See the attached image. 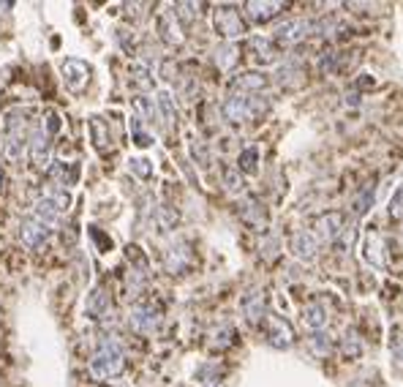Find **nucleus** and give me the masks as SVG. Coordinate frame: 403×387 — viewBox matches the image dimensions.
<instances>
[{
	"label": "nucleus",
	"mask_w": 403,
	"mask_h": 387,
	"mask_svg": "<svg viewBox=\"0 0 403 387\" xmlns=\"http://www.w3.org/2000/svg\"><path fill=\"white\" fill-rule=\"evenodd\" d=\"M278 248H281L278 237H273V234H270V237L262 243V257L267 259V262H270V259H276V257H278Z\"/></svg>",
	"instance_id": "37998d69"
},
{
	"label": "nucleus",
	"mask_w": 403,
	"mask_h": 387,
	"mask_svg": "<svg viewBox=\"0 0 403 387\" xmlns=\"http://www.w3.org/2000/svg\"><path fill=\"white\" fill-rule=\"evenodd\" d=\"M177 210H174V207H172V205H161V207H158V227H161V229H174V227H177Z\"/></svg>",
	"instance_id": "4c0bfd02"
},
{
	"label": "nucleus",
	"mask_w": 403,
	"mask_h": 387,
	"mask_svg": "<svg viewBox=\"0 0 403 387\" xmlns=\"http://www.w3.org/2000/svg\"><path fill=\"white\" fill-rule=\"evenodd\" d=\"M346 224H343V216L330 210V213H322V216L313 221V237L325 240V243H335L338 237L343 234Z\"/></svg>",
	"instance_id": "f8f14e48"
},
{
	"label": "nucleus",
	"mask_w": 403,
	"mask_h": 387,
	"mask_svg": "<svg viewBox=\"0 0 403 387\" xmlns=\"http://www.w3.org/2000/svg\"><path fill=\"white\" fill-rule=\"evenodd\" d=\"M362 257L376 270H384L387 267V246H384L382 234L376 232V229H371V232L365 234V240H362Z\"/></svg>",
	"instance_id": "2eb2a0df"
},
{
	"label": "nucleus",
	"mask_w": 403,
	"mask_h": 387,
	"mask_svg": "<svg viewBox=\"0 0 403 387\" xmlns=\"http://www.w3.org/2000/svg\"><path fill=\"white\" fill-rule=\"evenodd\" d=\"M131 82L142 88V91H150L153 88V74H150V66L147 63H131Z\"/></svg>",
	"instance_id": "473e14b6"
},
{
	"label": "nucleus",
	"mask_w": 403,
	"mask_h": 387,
	"mask_svg": "<svg viewBox=\"0 0 403 387\" xmlns=\"http://www.w3.org/2000/svg\"><path fill=\"white\" fill-rule=\"evenodd\" d=\"M85 311H88V316H90V319H95V322L107 319L109 311H112V303H109V294H107V289H104V287H95L93 292L88 294Z\"/></svg>",
	"instance_id": "aec40b11"
},
{
	"label": "nucleus",
	"mask_w": 403,
	"mask_h": 387,
	"mask_svg": "<svg viewBox=\"0 0 403 387\" xmlns=\"http://www.w3.org/2000/svg\"><path fill=\"white\" fill-rule=\"evenodd\" d=\"M128 170L134 172L137 177H150V175H153V164H150L147 158H131V161H128Z\"/></svg>",
	"instance_id": "a19ab883"
},
{
	"label": "nucleus",
	"mask_w": 403,
	"mask_h": 387,
	"mask_svg": "<svg viewBox=\"0 0 403 387\" xmlns=\"http://www.w3.org/2000/svg\"><path fill=\"white\" fill-rule=\"evenodd\" d=\"M270 107L267 101H262L259 96H243V93H232L226 101H224V118L229 120V123H246L251 120L253 115H259L264 109Z\"/></svg>",
	"instance_id": "39448f33"
},
{
	"label": "nucleus",
	"mask_w": 403,
	"mask_h": 387,
	"mask_svg": "<svg viewBox=\"0 0 403 387\" xmlns=\"http://www.w3.org/2000/svg\"><path fill=\"white\" fill-rule=\"evenodd\" d=\"M123 368H125V355L123 349H120V344L112 339V336L101 339L95 355L90 357V373H93L95 379H115V376L123 373Z\"/></svg>",
	"instance_id": "f257e3e1"
},
{
	"label": "nucleus",
	"mask_w": 403,
	"mask_h": 387,
	"mask_svg": "<svg viewBox=\"0 0 403 387\" xmlns=\"http://www.w3.org/2000/svg\"><path fill=\"white\" fill-rule=\"evenodd\" d=\"M303 325L308 327L310 333H319V330H325V327H327L325 306H319V303H308V306L303 309Z\"/></svg>",
	"instance_id": "b1692460"
},
{
	"label": "nucleus",
	"mask_w": 403,
	"mask_h": 387,
	"mask_svg": "<svg viewBox=\"0 0 403 387\" xmlns=\"http://www.w3.org/2000/svg\"><path fill=\"white\" fill-rule=\"evenodd\" d=\"M90 134H93V142L98 150H107L109 145V125L104 123V118H98V115H93L90 118Z\"/></svg>",
	"instance_id": "cd10ccee"
},
{
	"label": "nucleus",
	"mask_w": 403,
	"mask_h": 387,
	"mask_svg": "<svg viewBox=\"0 0 403 387\" xmlns=\"http://www.w3.org/2000/svg\"><path fill=\"white\" fill-rule=\"evenodd\" d=\"M264 319H267V341H270V346H276V349H289V346L295 344V327L289 325L283 316L267 314Z\"/></svg>",
	"instance_id": "1a4fd4ad"
},
{
	"label": "nucleus",
	"mask_w": 403,
	"mask_h": 387,
	"mask_svg": "<svg viewBox=\"0 0 403 387\" xmlns=\"http://www.w3.org/2000/svg\"><path fill=\"white\" fill-rule=\"evenodd\" d=\"M310 349H313L316 355H327V352L333 349V339L327 336L325 330H319V333H310Z\"/></svg>",
	"instance_id": "58836bf2"
},
{
	"label": "nucleus",
	"mask_w": 403,
	"mask_h": 387,
	"mask_svg": "<svg viewBox=\"0 0 403 387\" xmlns=\"http://www.w3.org/2000/svg\"><path fill=\"white\" fill-rule=\"evenodd\" d=\"M237 164H240L237 170L253 175V172L259 170V150H256V148H246V150L240 153V158H237Z\"/></svg>",
	"instance_id": "f704fd0d"
},
{
	"label": "nucleus",
	"mask_w": 403,
	"mask_h": 387,
	"mask_svg": "<svg viewBox=\"0 0 403 387\" xmlns=\"http://www.w3.org/2000/svg\"><path fill=\"white\" fill-rule=\"evenodd\" d=\"M281 9H283V3H270V0H251V3H246V16H248L253 25H264V22H270L273 16H278Z\"/></svg>",
	"instance_id": "6ab92c4d"
},
{
	"label": "nucleus",
	"mask_w": 403,
	"mask_h": 387,
	"mask_svg": "<svg viewBox=\"0 0 403 387\" xmlns=\"http://www.w3.org/2000/svg\"><path fill=\"white\" fill-rule=\"evenodd\" d=\"M155 109H158V115H161V123H167V128H174V125H177V107H174V98H172L167 91L158 93Z\"/></svg>",
	"instance_id": "393cba45"
},
{
	"label": "nucleus",
	"mask_w": 403,
	"mask_h": 387,
	"mask_svg": "<svg viewBox=\"0 0 403 387\" xmlns=\"http://www.w3.org/2000/svg\"><path fill=\"white\" fill-rule=\"evenodd\" d=\"M174 9H177L174 16H177V22H180V25H191V22L199 16V11H197L199 6H197V3H177Z\"/></svg>",
	"instance_id": "e433bc0d"
},
{
	"label": "nucleus",
	"mask_w": 403,
	"mask_h": 387,
	"mask_svg": "<svg viewBox=\"0 0 403 387\" xmlns=\"http://www.w3.org/2000/svg\"><path fill=\"white\" fill-rule=\"evenodd\" d=\"M0 188H3V170H0Z\"/></svg>",
	"instance_id": "49530a36"
},
{
	"label": "nucleus",
	"mask_w": 403,
	"mask_h": 387,
	"mask_svg": "<svg viewBox=\"0 0 403 387\" xmlns=\"http://www.w3.org/2000/svg\"><path fill=\"white\" fill-rule=\"evenodd\" d=\"M213 25H216L218 36L226 38V44L246 33V22H243L240 11L232 9V6H218L216 11H213Z\"/></svg>",
	"instance_id": "6e6552de"
},
{
	"label": "nucleus",
	"mask_w": 403,
	"mask_h": 387,
	"mask_svg": "<svg viewBox=\"0 0 403 387\" xmlns=\"http://www.w3.org/2000/svg\"><path fill=\"white\" fill-rule=\"evenodd\" d=\"M240 311L246 316L248 325H259L264 316H267V300H264L262 289H251L243 300H240Z\"/></svg>",
	"instance_id": "f3484780"
},
{
	"label": "nucleus",
	"mask_w": 403,
	"mask_h": 387,
	"mask_svg": "<svg viewBox=\"0 0 403 387\" xmlns=\"http://www.w3.org/2000/svg\"><path fill=\"white\" fill-rule=\"evenodd\" d=\"M191 155H194V161H199V167H207V164H210V153L204 150L202 142H194V145H191Z\"/></svg>",
	"instance_id": "c03bdc74"
},
{
	"label": "nucleus",
	"mask_w": 403,
	"mask_h": 387,
	"mask_svg": "<svg viewBox=\"0 0 403 387\" xmlns=\"http://www.w3.org/2000/svg\"><path fill=\"white\" fill-rule=\"evenodd\" d=\"M310 33H316V22H313V19H305V16H295V19L281 22L278 28L273 31V41L292 47V44H300L303 38H308Z\"/></svg>",
	"instance_id": "0eeeda50"
},
{
	"label": "nucleus",
	"mask_w": 403,
	"mask_h": 387,
	"mask_svg": "<svg viewBox=\"0 0 403 387\" xmlns=\"http://www.w3.org/2000/svg\"><path fill=\"white\" fill-rule=\"evenodd\" d=\"M224 186H226L229 194H243V191H246V180H243L240 170L226 167V170H224Z\"/></svg>",
	"instance_id": "72a5a7b5"
},
{
	"label": "nucleus",
	"mask_w": 403,
	"mask_h": 387,
	"mask_svg": "<svg viewBox=\"0 0 403 387\" xmlns=\"http://www.w3.org/2000/svg\"><path fill=\"white\" fill-rule=\"evenodd\" d=\"M210 349H216V352H224V349H229L234 344V327L232 325H218L213 333H210Z\"/></svg>",
	"instance_id": "bb28decb"
},
{
	"label": "nucleus",
	"mask_w": 403,
	"mask_h": 387,
	"mask_svg": "<svg viewBox=\"0 0 403 387\" xmlns=\"http://www.w3.org/2000/svg\"><path fill=\"white\" fill-rule=\"evenodd\" d=\"M240 61V52H237V47L234 44H221V47L216 49V63L221 71H229V68H234V63Z\"/></svg>",
	"instance_id": "2f4dec72"
},
{
	"label": "nucleus",
	"mask_w": 403,
	"mask_h": 387,
	"mask_svg": "<svg viewBox=\"0 0 403 387\" xmlns=\"http://www.w3.org/2000/svg\"><path fill=\"white\" fill-rule=\"evenodd\" d=\"M251 52H253V58L259 63H264V66L278 61V47H276L273 38H262V36L251 38Z\"/></svg>",
	"instance_id": "5701e85b"
},
{
	"label": "nucleus",
	"mask_w": 403,
	"mask_h": 387,
	"mask_svg": "<svg viewBox=\"0 0 403 387\" xmlns=\"http://www.w3.org/2000/svg\"><path fill=\"white\" fill-rule=\"evenodd\" d=\"M237 213H240V221H243L246 227H251V229H256V232L267 229V207H264L259 200L246 197V200L240 202Z\"/></svg>",
	"instance_id": "4468645a"
},
{
	"label": "nucleus",
	"mask_w": 403,
	"mask_h": 387,
	"mask_svg": "<svg viewBox=\"0 0 403 387\" xmlns=\"http://www.w3.org/2000/svg\"><path fill=\"white\" fill-rule=\"evenodd\" d=\"M319 68L325 71V74H333V71H338V52H333V49H327L319 55Z\"/></svg>",
	"instance_id": "ea45409f"
},
{
	"label": "nucleus",
	"mask_w": 403,
	"mask_h": 387,
	"mask_svg": "<svg viewBox=\"0 0 403 387\" xmlns=\"http://www.w3.org/2000/svg\"><path fill=\"white\" fill-rule=\"evenodd\" d=\"M267 85H270L267 74H259V71H246V74H240V77L232 79V93L256 96V93H262Z\"/></svg>",
	"instance_id": "a211bd4d"
},
{
	"label": "nucleus",
	"mask_w": 403,
	"mask_h": 387,
	"mask_svg": "<svg viewBox=\"0 0 403 387\" xmlns=\"http://www.w3.org/2000/svg\"><path fill=\"white\" fill-rule=\"evenodd\" d=\"M191 259H194V254H191V246H188L186 240H174L164 251V267H167V273H172V276L186 273Z\"/></svg>",
	"instance_id": "9b49d317"
},
{
	"label": "nucleus",
	"mask_w": 403,
	"mask_h": 387,
	"mask_svg": "<svg viewBox=\"0 0 403 387\" xmlns=\"http://www.w3.org/2000/svg\"><path fill=\"white\" fill-rule=\"evenodd\" d=\"M61 71H63V82H66V88H68V91H74V93L85 91V85L90 82V74H93V68H90L85 61H77V58L63 61Z\"/></svg>",
	"instance_id": "9d476101"
},
{
	"label": "nucleus",
	"mask_w": 403,
	"mask_h": 387,
	"mask_svg": "<svg viewBox=\"0 0 403 387\" xmlns=\"http://www.w3.org/2000/svg\"><path fill=\"white\" fill-rule=\"evenodd\" d=\"M128 325H131L134 333H140V336L153 333L155 327L161 325V306L153 303V300H140V303H134L131 311H128Z\"/></svg>",
	"instance_id": "423d86ee"
},
{
	"label": "nucleus",
	"mask_w": 403,
	"mask_h": 387,
	"mask_svg": "<svg viewBox=\"0 0 403 387\" xmlns=\"http://www.w3.org/2000/svg\"><path fill=\"white\" fill-rule=\"evenodd\" d=\"M31 145V120H28V112L14 109L9 112L6 118V158L9 161H19L22 150Z\"/></svg>",
	"instance_id": "f03ea898"
},
{
	"label": "nucleus",
	"mask_w": 403,
	"mask_h": 387,
	"mask_svg": "<svg viewBox=\"0 0 403 387\" xmlns=\"http://www.w3.org/2000/svg\"><path fill=\"white\" fill-rule=\"evenodd\" d=\"M68 205H71L68 191L66 188H52L44 197H38V200L33 202V218L41 221V224H47L49 229H52L61 221L63 213L68 210Z\"/></svg>",
	"instance_id": "20e7f679"
},
{
	"label": "nucleus",
	"mask_w": 403,
	"mask_h": 387,
	"mask_svg": "<svg viewBox=\"0 0 403 387\" xmlns=\"http://www.w3.org/2000/svg\"><path fill=\"white\" fill-rule=\"evenodd\" d=\"M197 379H199V385H202V387H221L224 371L218 368L216 363H204L199 371H197Z\"/></svg>",
	"instance_id": "c756f323"
},
{
	"label": "nucleus",
	"mask_w": 403,
	"mask_h": 387,
	"mask_svg": "<svg viewBox=\"0 0 403 387\" xmlns=\"http://www.w3.org/2000/svg\"><path fill=\"white\" fill-rule=\"evenodd\" d=\"M373 202H376V186H373V183H365V186L360 188V194L355 197V207H352L355 218L368 216V210L373 207Z\"/></svg>",
	"instance_id": "a878e982"
},
{
	"label": "nucleus",
	"mask_w": 403,
	"mask_h": 387,
	"mask_svg": "<svg viewBox=\"0 0 403 387\" xmlns=\"http://www.w3.org/2000/svg\"><path fill=\"white\" fill-rule=\"evenodd\" d=\"M131 134H134V145H140V148H150L153 145V137L145 131V123H142L137 115L131 118Z\"/></svg>",
	"instance_id": "c9c22d12"
},
{
	"label": "nucleus",
	"mask_w": 403,
	"mask_h": 387,
	"mask_svg": "<svg viewBox=\"0 0 403 387\" xmlns=\"http://www.w3.org/2000/svg\"><path fill=\"white\" fill-rule=\"evenodd\" d=\"M289 251L300 262H313L319 257V240L313 237V232H295L289 240Z\"/></svg>",
	"instance_id": "dca6fc26"
},
{
	"label": "nucleus",
	"mask_w": 403,
	"mask_h": 387,
	"mask_svg": "<svg viewBox=\"0 0 403 387\" xmlns=\"http://www.w3.org/2000/svg\"><path fill=\"white\" fill-rule=\"evenodd\" d=\"M276 82H278L281 88H300L303 82H305V68H303V63L300 61H286L281 66L278 71H276Z\"/></svg>",
	"instance_id": "412c9836"
},
{
	"label": "nucleus",
	"mask_w": 403,
	"mask_h": 387,
	"mask_svg": "<svg viewBox=\"0 0 403 387\" xmlns=\"http://www.w3.org/2000/svg\"><path fill=\"white\" fill-rule=\"evenodd\" d=\"M158 33H161V38L167 41V44H183V28H180V22H177V16L174 11H164V14H158Z\"/></svg>",
	"instance_id": "4be33fe9"
},
{
	"label": "nucleus",
	"mask_w": 403,
	"mask_h": 387,
	"mask_svg": "<svg viewBox=\"0 0 403 387\" xmlns=\"http://www.w3.org/2000/svg\"><path fill=\"white\" fill-rule=\"evenodd\" d=\"M49 237H52V229H49L47 224L36 221L33 216L22 218V224H19V240H22L25 248H41Z\"/></svg>",
	"instance_id": "ddd939ff"
},
{
	"label": "nucleus",
	"mask_w": 403,
	"mask_h": 387,
	"mask_svg": "<svg viewBox=\"0 0 403 387\" xmlns=\"http://www.w3.org/2000/svg\"><path fill=\"white\" fill-rule=\"evenodd\" d=\"M341 352L343 357H349V360H355V357L362 355V341H360V333H357L355 327L346 330V336H343L341 341Z\"/></svg>",
	"instance_id": "c85d7f7f"
},
{
	"label": "nucleus",
	"mask_w": 403,
	"mask_h": 387,
	"mask_svg": "<svg viewBox=\"0 0 403 387\" xmlns=\"http://www.w3.org/2000/svg\"><path fill=\"white\" fill-rule=\"evenodd\" d=\"M134 109H137V118H140L145 125H153L155 120H158V109H155L153 101H150V98H145V96L134 98Z\"/></svg>",
	"instance_id": "7c9ffc66"
},
{
	"label": "nucleus",
	"mask_w": 403,
	"mask_h": 387,
	"mask_svg": "<svg viewBox=\"0 0 403 387\" xmlns=\"http://www.w3.org/2000/svg\"><path fill=\"white\" fill-rule=\"evenodd\" d=\"M55 131H58V115L49 112L47 120L31 134L28 153H31V164L36 170H47L52 164V137H55Z\"/></svg>",
	"instance_id": "7ed1b4c3"
},
{
	"label": "nucleus",
	"mask_w": 403,
	"mask_h": 387,
	"mask_svg": "<svg viewBox=\"0 0 403 387\" xmlns=\"http://www.w3.org/2000/svg\"><path fill=\"white\" fill-rule=\"evenodd\" d=\"M389 216L395 218V221L403 218V183L395 188V194H392V200H389Z\"/></svg>",
	"instance_id": "79ce46f5"
},
{
	"label": "nucleus",
	"mask_w": 403,
	"mask_h": 387,
	"mask_svg": "<svg viewBox=\"0 0 403 387\" xmlns=\"http://www.w3.org/2000/svg\"><path fill=\"white\" fill-rule=\"evenodd\" d=\"M392 355H395V363L403 368V336L401 333L392 336Z\"/></svg>",
	"instance_id": "a18cd8bd"
}]
</instances>
